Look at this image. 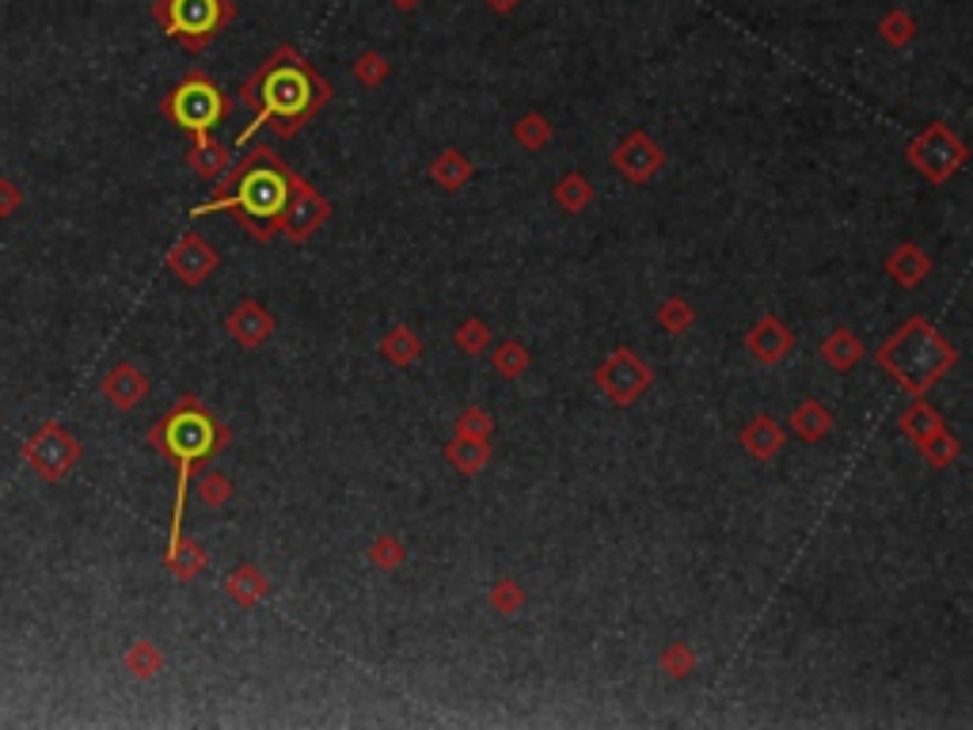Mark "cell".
Wrapping results in <instances>:
<instances>
[{
  "label": "cell",
  "instance_id": "32",
  "mask_svg": "<svg viewBox=\"0 0 973 730\" xmlns=\"http://www.w3.org/2000/svg\"><path fill=\"white\" fill-rule=\"evenodd\" d=\"M654 324L662 327L666 335H688L696 324V308L688 297H666L654 313Z\"/></svg>",
  "mask_w": 973,
  "mask_h": 730
},
{
  "label": "cell",
  "instance_id": "14",
  "mask_svg": "<svg viewBox=\"0 0 973 730\" xmlns=\"http://www.w3.org/2000/svg\"><path fill=\"white\" fill-rule=\"evenodd\" d=\"M225 332H229V339L236 346H244V351H259V346L275 335V316H270V308L262 305V300L244 297L236 300L229 316H225Z\"/></svg>",
  "mask_w": 973,
  "mask_h": 730
},
{
  "label": "cell",
  "instance_id": "28",
  "mask_svg": "<svg viewBox=\"0 0 973 730\" xmlns=\"http://www.w3.org/2000/svg\"><path fill=\"white\" fill-rule=\"evenodd\" d=\"M490 369L498 373L503 381H517L525 377V373L533 369V354L529 346H525L522 339H503L490 351Z\"/></svg>",
  "mask_w": 973,
  "mask_h": 730
},
{
  "label": "cell",
  "instance_id": "6",
  "mask_svg": "<svg viewBox=\"0 0 973 730\" xmlns=\"http://www.w3.org/2000/svg\"><path fill=\"white\" fill-rule=\"evenodd\" d=\"M152 20L187 53H202L236 20V4L232 0H157Z\"/></svg>",
  "mask_w": 973,
  "mask_h": 730
},
{
  "label": "cell",
  "instance_id": "30",
  "mask_svg": "<svg viewBox=\"0 0 973 730\" xmlns=\"http://www.w3.org/2000/svg\"><path fill=\"white\" fill-rule=\"evenodd\" d=\"M916 31H921V27H916V20H913V12H909V8H890V12H882V20H878V39L886 42V46H894V50H905V46H913Z\"/></svg>",
  "mask_w": 973,
  "mask_h": 730
},
{
  "label": "cell",
  "instance_id": "4",
  "mask_svg": "<svg viewBox=\"0 0 973 730\" xmlns=\"http://www.w3.org/2000/svg\"><path fill=\"white\" fill-rule=\"evenodd\" d=\"M875 365L902 385L909 396H927L959 365L954 346L927 316H909L875 346Z\"/></svg>",
  "mask_w": 973,
  "mask_h": 730
},
{
  "label": "cell",
  "instance_id": "19",
  "mask_svg": "<svg viewBox=\"0 0 973 730\" xmlns=\"http://www.w3.org/2000/svg\"><path fill=\"white\" fill-rule=\"evenodd\" d=\"M817 358L830 365L833 373H852L863 358H867V343H863L852 327L841 324L822 339V346H817Z\"/></svg>",
  "mask_w": 973,
  "mask_h": 730
},
{
  "label": "cell",
  "instance_id": "5",
  "mask_svg": "<svg viewBox=\"0 0 973 730\" xmlns=\"http://www.w3.org/2000/svg\"><path fill=\"white\" fill-rule=\"evenodd\" d=\"M160 111L168 115L171 126H179L183 134L198 137V134H214L217 126L229 118L232 111V99L225 96V88L217 85L209 72L202 69H190L176 88L163 96Z\"/></svg>",
  "mask_w": 973,
  "mask_h": 730
},
{
  "label": "cell",
  "instance_id": "24",
  "mask_svg": "<svg viewBox=\"0 0 973 730\" xmlns=\"http://www.w3.org/2000/svg\"><path fill=\"white\" fill-rule=\"evenodd\" d=\"M187 164L195 176L202 179H221L232 164V152L225 149L221 141H214V134H198L190 137V152H187Z\"/></svg>",
  "mask_w": 973,
  "mask_h": 730
},
{
  "label": "cell",
  "instance_id": "16",
  "mask_svg": "<svg viewBox=\"0 0 973 730\" xmlns=\"http://www.w3.org/2000/svg\"><path fill=\"white\" fill-rule=\"evenodd\" d=\"M882 270L894 278L897 289H921L924 282L932 278V255H927L921 244L905 240V244H897V248L886 255Z\"/></svg>",
  "mask_w": 973,
  "mask_h": 730
},
{
  "label": "cell",
  "instance_id": "17",
  "mask_svg": "<svg viewBox=\"0 0 973 730\" xmlns=\"http://www.w3.org/2000/svg\"><path fill=\"white\" fill-rule=\"evenodd\" d=\"M99 392H103V399L118 411H133L141 404L145 396H149V377L138 369L133 362H118L111 373L103 377V385H99Z\"/></svg>",
  "mask_w": 973,
  "mask_h": 730
},
{
  "label": "cell",
  "instance_id": "31",
  "mask_svg": "<svg viewBox=\"0 0 973 730\" xmlns=\"http://www.w3.org/2000/svg\"><path fill=\"white\" fill-rule=\"evenodd\" d=\"M916 453H921L932 468H951V464H959V456H962V442L943 426V431L927 434L924 442H916Z\"/></svg>",
  "mask_w": 973,
  "mask_h": 730
},
{
  "label": "cell",
  "instance_id": "2",
  "mask_svg": "<svg viewBox=\"0 0 973 730\" xmlns=\"http://www.w3.org/2000/svg\"><path fill=\"white\" fill-rule=\"evenodd\" d=\"M289 168L275 152V145H251L244 157H232L229 171L217 179V195L209 203L190 209V217L206 214H232L236 225L251 240L267 244L281 228V209L289 198Z\"/></svg>",
  "mask_w": 973,
  "mask_h": 730
},
{
  "label": "cell",
  "instance_id": "9",
  "mask_svg": "<svg viewBox=\"0 0 973 730\" xmlns=\"http://www.w3.org/2000/svg\"><path fill=\"white\" fill-rule=\"evenodd\" d=\"M23 461H27V468H31L39 480L58 483V480H66L72 468H77L80 442L66 431V426L47 423V426H39V431L27 437Z\"/></svg>",
  "mask_w": 973,
  "mask_h": 730
},
{
  "label": "cell",
  "instance_id": "3",
  "mask_svg": "<svg viewBox=\"0 0 973 730\" xmlns=\"http://www.w3.org/2000/svg\"><path fill=\"white\" fill-rule=\"evenodd\" d=\"M229 442H232V431L198 396H179L176 404L157 418V426L149 431L152 450L176 464V506H171V536L168 541H176V536L183 533L187 491H190L195 472L202 468L206 461H214V456H221L225 450H229Z\"/></svg>",
  "mask_w": 973,
  "mask_h": 730
},
{
  "label": "cell",
  "instance_id": "26",
  "mask_svg": "<svg viewBox=\"0 0 973 730\" xmlns=\"http://www.w3.org/2000/svg\"><path fill=\"white\" fill-rule=\"evenodd\" d=\"M594 182H589V176H582V171H567V176L556 179V187H552V198H556V206L563 209V214L578 217L586 214L589 206H594Z\"/></svg>",
  "mask_w": 973,
  "mask_h": 730
},
{
  "label": "cell",
  "instance_id": "22",
  "mask_svg": "<svg viewBox=\"0 0 973 730\" xmlns=\"http://www.w3.org/2000/svg\"><path fill=\"white\" fill-rule=\"evenodd\" d=\"M490 437H464V434H453L445 442V461H449L453 472L460 476H479V472L490 464Z\"/></svg>",
  "mask_w": 973,
  "mask_h": 730
},
{
  "label": "cell",
  "instance_id": "7",
  "mask_svg": "<svg viewBox=\"0 0 973 730\" xmlns=\"http://www.w3.org/2000/svg\"><path fill=\"white\" fill-rule=\"evenodd\" d=\"M966 141L951 130L947 122H927L913 141L905 145L909 168H916L932 187H943L947 179L966 168Z\"/></svg>",
  "mask_w": 973,
  "mask_h": 730
},
{
  "label": "cell",
  "instance_id": "34",
  "mask_svg": "<svg viewBox=\"0 0 973 730\" xmlns=\"http://www.w3.org/2000/svg\"><path fill=\"white\" fill-rule=\"evenodd\" d=\"M490 339H495V335H490V324L484 316H468V319H460V324L453 327V346H457L460 354H468V358L484 354L490 346Z\"/></svg>",
  "mask_w": 973,
  "mask_h": 730
},
{
  "label": "cell",
  "instance_id": "27",
  "mask_svg": "<svg viewBox=\"0 0 973 730\" xmlns=\"http://www.w3.org/2000/svg\"><path fill=\"white\" fill-rule=\"evenodd\" d=\"M943 415L940 411H935L932 404H927L924 396H913V404H909L902 415H897V431H902L909 442H924L927 434H935V431H943Z\"/></svg>",
  "mask_w": 973,
  "mask_h": 730
},
{
  "label": "cell",
  "instance_id": "36",
  "mask_svg": "<svg viewBox=\"0 0 973 730\" xmlns=\"http://www.w3.org/2000/svg\"><path fill=\"white\" fill-rule=\"evenodd\" d=\"M366 560L377 571H396V568H404V560H407V544L399 541L396 533H380V536H373V544L366 548Z\"/></svg>",
  "mask_w": 973,
  "mask_h": 730
},
{
  "label": "cell",
  "instance_id": "29",
  "mask_svg": "<svg viewBox=\"0 0 973 730\" xmlns=\"http://www.w3.org/2000/svg\"><path fill=\"white\" fill-rule=\"evenodd\" d=\"M510 137L517 141V149L525 152H540L552 145V137H556V130H552V122L544 118L540 111H525L517 122L510 126Z\"/></svg>",
  "mask_w": 973,
  "mask_h": 730
},
{
  "label": "cell",
  "instance_id": "41",
  "mask_svg": "<svg viewBox=\"0 0 973 730\" xmlns=\"http://www.w3.org/2000/svg\"><path fill=\"white\" fill-rule=\"evenodd\" d=\"M23 203V190L12 179H0V217H12Z\"/></svg>",
  "mask_w": 973,
  "mask_h": 730
},
{
  "label": "cell",
  "instance_id": "23",
  "mask_svg": "<svg viewBox=\"0 0 973 730\" xmlns=\"http://www.w3.org/2000/svg\"><path fill=\"white\" fill-rule=\"evenodd\" d=\"M206 563H209V555H206V548L195 541V536L179 533L176 541H168V552H163V568L176 574L179 582H195L198 574L206 571Z\"/></svg>",
  "mask_w": 973,
  "mask_h": 730
},
{
  "label": "cell",
  "instance_id": "38",
  "mask_svg": "<svg viewBox=\"0 0 973 730\" xmlns=\"http://www.w3.org/2000/svg\"><path fill=\"white\" fill-rule=\"evenodd\" d=\"M696 651L688 643H669L666 651L658 654V670L666 673V678H673V681H685V678H693L696 673Z\"/></svg>",
  "mask_w": 973,
  "mask_h": 730
},
{
  "label": "cell",
  "instance_id": "35",
  "mask_svg": "<svg viewBox=\"0 0 973 730\" xmlns=\"http://www.w3.org/2000/svg\"><path fill=\"white\" fill-rule=\"evenodd\" d=\"M354 80H358L361 88L377 91L388 85V77H393V66H388V58L380 50H361L358 58H354Z\"/></svg>",
  "mask_w": 973,
  "mask_h": 730
},
{
  "label": "cell",
  "instance_id": "8",
  "mask_svg": "<svg viewBox=\"0 0 973 730\" xmlns=\"http://www.w3.org/2000/svg\"><path fill=\"white\" fill-rule=\"evenodd\" d=\"M654 385V369L643 354H635L632 346H616L608 358L594 369V388L602 392L613 407H632Z\"/></svg>",
  "mask_w": 973,
  "mask_h": 730
},
{
  "label": "cell",
  "instance_id": "40",
  "mask_svg": "<svg viewBox=\"0 0 973 730\" xmlns=\"http://www.w3.org/2000/svg\"><path fill=\"white\" fill-rule=\"evenodd\" d=\"M453 434H464V437H490L495 434V415H490L487 407L471 404L464 407L457 415V423H453Z\"/></svg>",
  "mask_w": 973,
  "mask_h": 730
},
{
  "label": "cell",
  "instance_id": "1",
  "mask_svg": "<svg viewBox=\"0 0 973 730\" xmlns=\"http://www.w3.org/2000/svg\"><path fill=\"white\" fill-rule=\"evenodd\" d=\"M327 99H331V85L312 69V61L289 42L275 46V53H267L262 66L240 85V103L256 107V118L236 137V149H244L267 126L275 137L289 141L324 111Z\"/></svg>",
  "mask_w": 973,
  "mask_h": 730
},
{
  "label": "cell",
  "instance_id": "11",
  "mask_svg": "<svg viewBox=\"0 0 973 730\" xmlns=\"http://www.w3.org/2000/svg\"><path fill=\"white\" fill-rule=\"evenodd\" d=\"M613 168L635 187H647L666 168V149L647 130H627L613 149Z\"/></svg>",
  "mask_w": 973,
  "mask_h": 730
},
{
  "label": "cell",
  "instance_id": "20",
  "mask_svg": "<svg viewBox=\"0 0 973 730\" xmlns=\"http://www.w3.org/2000/svg\"><path fill=\"white\" fill-rule=\"evenodd\" d=\"M787 426H791V434H795L798 442L817 445V442H825V437L836 431V415L822 404V399H798V404L791 407Z\"/></svg>",
  "mask_w": 973,
  "mask_h": 730
},
{
  "label": "cell",
  "instance_id": "12",
  "mask_svg": "<svg viewBox=\"0 0 973 730\" xmlns=\"http://www.w3.org/2000/svg\"><path fill=\"white\" fill-rule=\"evenodd\" d=\"M795 343H798L795 332H791L776 313H765L749 332H745V354H749L757 365H765V369L784 365L791 354H795Z\"/></svg>",
  "mask_w": 973,
  "mask_h": 730
},
{
  "label": "cell",
  "instance_id": "42",
  "mask_svg": "<svg viewBox=\"0 0 973 730\" xmlns=\"http://www.w3.org/2000/svg\"><path fill=\"white\" fill-rule=\"evenodd\" d=\"M484 4L490 8V12H498V16H510L517 4H522V0H484Z\"/></svg>",
  "mask_w": 973,
  "mask_h": 730
},
{
  "label": "cell",
  "instance_id": "10",
  "mask_svg": "<svg viewBox=\"0 0 973 730\" xmlns=\"http://www.w3.org/2000/svg\"><path fill=\"white\" fill-rule=\"evenodd\" d=\"M331 217V203L312 187L305 176H289V198L281 209V228L278 236H286L289 244H308Z\"/></svg>",
  "mask_w": 973,
  "mask_h": 730
},
{
  "label": "cell",
  "instance_id": "43",
  "mask_svg": "<svg viewBox=\"0 0 973 730\" xmlns=\"http://www.w3.org/2000/svg\"><path fill=\"white\" fill-rule=\"evenodd\" d=\"M393 4L399 8V12H415V8L423 4V0H393Z\"/></svg>",
  "mask_w": 973,
  "mask_h": 730
},
{
  "label": "cell",
  "instance_id": "33",
  "mask_svg": "<svg viewBox=\"0 0 973 730\" xmlns=\"http://www.w3.org/2000/svg\"><path fill=\"white\" fill-rule=\"evenodd\" d=\"M126 673H133L138 681H152L157 673H163V651L149 639H138V643L126 651Z\"/></svg>",
  "mask_w": 973,
  "mask_h": 730
},
{
  "label": "cell",
  "instance_id": "18",
  "mask_svg": "<svg viewBox=\"0 0 973 730\" xmlns=\"http://www.w3.org/2000/svg\"><path fill=\"white\" fill-rule=\"evenodd\" d=\"M225 593H229V601L236 609L251 613V609H259L262 601L270 598V579L262 574V568H256V563H236V568L229 571V579H225Z\"/></svg>",
  "mask_w": 973,
  "mask_h": 730
},
{
  "label": "cell",
  "instance_id": "37",
  "mask_svg": "<svg viewBox=\"0 0 973 730\" xmlns=\"http://www.w3.org/2000/svg\"><path fill=\"white\" fill-rule=\"evenodd\" d=\"M525 590L517 586L514 579H498V582H490V590H487V605L495 609L498 616H517L525 609Z\"/></svg>",
  "mask_w": 973,
  "mask_h": 730
},
{
  "label": "cell",
  "instance_id": "25",
  "mask_svg": "<svg viewBox=\"0 0 973 730\" xmlns=\"http://www.w3.org/2000/svg\"><path fill=\"white\" fill-rule=\"evenodd\" d=\"M423 351H426V343L411 324L388 327L385 339H380V358H385L388 365H396V369H411V365L423 358Z\"/></svg>",
  "mask_w": 973,
  "mask_h": 730
},
{
  "label": "cell",
  "instance_id": "39",
  "mask_svg": "<svg viewBox=\"0 0 973 730\" xmlns=\"http://www.w3.org/2000/svg\"><path fill=\"white\" fill-rule=\"evenodd\" d=\"M195 491H198V499L206 502V506H225V502L232 499V480L225 476L221 468H214V472H202V476H198V483H195Z\"/></svg>",
  "mask_w": 973,
  "mask_h": 730
},
{
  "label": "cell",
  "instance_id": "15",
  "mask_svg": "<svg viewBox=\"0 0 973 730\" xmlns=\"http://www.w3.org/2000/svg\"><path fill=\"white\" fill-rule=\"evenodd\" d=\"M742 450H745V456H753V461H776L780 456V450H784V442H787V431H784V423H780L776 415H768V411H761V415H753L749 423L742 426Z\"/></svg>",
  "mask_w": 973,
  "mask_h": 730
},
{
  "label": "cell",
  "instance_id": "21",
  "mask_svg": "<svg viewBox=\"0 0 973 730\" xmlns=\"http://www.w3.org/2000/svg\"><path fill=\"white\" fill-rule=\"evenodd\" d=\"M426 176L434 179V187H441V190H449V195H457V190H464L471 179H476V164H471L468 152H460V149H441L438 157L430 160Z\"/></svg>",
  "mask_w": 973,
  "mask_h": 730
},
{
  "label": "cell",
  "instance_id": "13",
  "mask_svg": "<svg viewBox=\"0 0 973 730\" xmlns=\"http://www.w3.org/2000/svg\"><path fill=\"white\" fill-rule=\"evenodd\" d=\"M168 270L176 274L183 286H202V282L221 267V255H217L214 244L198 233H183L176 240V248L168 251Z\"/></svg>",
  "mask_w": 973,
  "mask_h": 730
}]
</instances>
